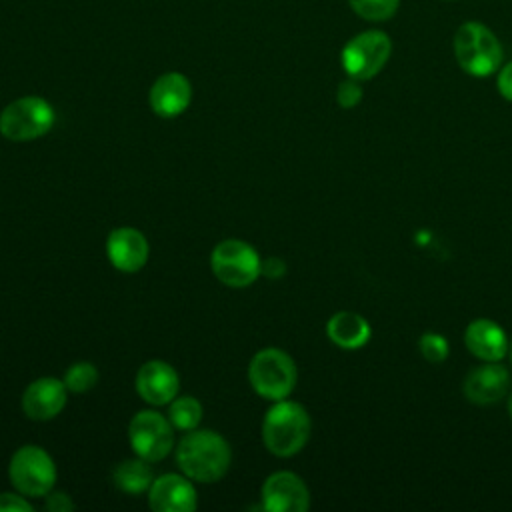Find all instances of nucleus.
I'll return each instance as SVG.
<instances>
[{"label": "nucleus", "mask_w": 512, "mask_h": 512, "mask_svg": "<svg viewBox=\"0 0 512 512\" xmlns=\"http://www.w3.org/2000/svg\"><path fill=\"white\" fill-rule=\"evenodd\" d=\"M228 442L214 430H188L176 446V464L190 480L210 484L230 468Z\"/></svg>", "instance_id": "nucleus-1"}, {"label": "nucleus", "mask_w": 512, "mask_h": 512, "mask_svg": "<svg viewBox=\"0 0 512 512\" xmlns=\"http://www.w3.org/2000/svg\"><path fill=\"white\" fill-rule=\"evenodd\" d=\"M312 422L306 408L292 400H276L262 422L264 446L280 458L298 454L310 438Z\"/></svg>", "instance_id": "nucleus-2"}, {"label": "nucleus", "mask_w": 512, "mask_h": 512, "mask_svg": "<svg viewBox=\"0 0 512 512\" xmlns=\"http://www.w3.org/2000/svg\"><path fill=\"white\" fill-rule=\"evenodd\" d=\"M452 46L460 70L474 78L492 76L502 66V44L496 34L482 22H462L454 34Z\"/></svg>", "instance_id": "nucleus-3"}, {"label": "nucleus", "mask_w": 512, "mask_h": 512, "mask_svg": "<svg viewBox=\"0 0 512 512\" xmlns=\"http://www.w3.org/2000/svg\"><path fill=\"white\" fill-rule=\"evenodd\" d=\"M298 370L292 356L280 348L258 350L248 366L254 392L266 400H284L296 386Z\"/></svg>", "instance_id": "nucleus-4"}, {"label": "nucleus", "mask_w": 512, "mask_h": 512, "mask_svg": "<svg viewBox=\"0 0 512 512\" xmlns=\"http://www.w3.org/2000/svg\"><path fill=\"white\" fill-rule=\"evenodd\" d=\"M54 108L40 96H24L0 112V134L12 142H28L44 136L54 126Z\"/></svg>", "instance_id": "nucleus-5"}, {"label": "nucleus", "mask_w": 512, "mask_h": 512, "mask_svg": "<svg viewBox=\"0 0 512 512\" xmlns=\"http://www.w3.org/2000/svg\"><path fill=\"white\" fill-rule=\"evenodd\" d=\"M8 476L12 486L30 498L46 496L56 484V464L52 456L36 446H20L8 464Z\"/></svg>", "instance_id": "nucleus-6"}, {"label": "nucleus", "mask_w": 512, "mask_h": 512, "mask_svg": "<svg viewBox=\"0 0 512 512\" xmlns=\"http://www.w3.org/2000/svg\"><path fill=\"white\" fill-rule=\"evenodd\" d=\"M210 268L222 284L230 288H246L262 274V260L248 242L226 238L214 246Z\"/></svg>", "instance_id": "nucleus-7"}, {"label": "nucleus", "mask_w": 512, "mask_h": 512, "mask_svg": "<svg viewBox=\"0 0 512 512\" xmlns=\"http://www.w3.org/2000/svg\"><path fill=\"white\" fill-rule=\"evenodd\" d=\"M392 54V40L384 30H364L350 38L342 48V68L350 78L370 80L388 62Z\"/></svg>", "instance_id": "nucleus-8"}, {"label": "nucleus", "mask_w": 512, "mask_h": 512, "mask_svg": "<svg viewBox=\"0 0 512 512\" xmlns=\"http://www.w3.org/2000/svg\"><path fill=\"white\" fill-rule=\"evenodd\" d=\"M130 446L136 456L148 462L164 460L174 444L172 422L156 410H140L128 424Z\"/></svg>", "instance_id": "nucleus-9"}, {"label": "nucleus", "mask_w": 512, "mask_h": 512, "mask_svg": "<svg viewBox=\"0 0 512 512\" xmlns=\"http://www.w3.org/2000/svg\"><path fill=\"white\" fill-rule=\"evenodd\" d=\"M310 506V492L304 480L288 470L270 474L262 484V508L270 512H304Z\"/></svg>", "instance_id": "nucleus-10"}, {"label": "nucleus", "mask_w": 512, "mask_h": 512, "mask_svg": "<svg viewBox=\"0 0 512 512\" xmlns=\"http://www.w3.org/2000/svg\"><path fill=\"white\" fill-rule=\"evenodd\" d=\"M68 388L64 380L42 376L32 380L22 392V410L30 420L46 422L56 418L66 406Z\"/></svg>", "instance_id": "nucleus-11"}, {"label": "nucleus", "mask_w": 512, "mask_h": 512, "mask_svg": "<svg viewBox=\"0 0 512 512\" xmlns=\"http://www.w3.org/2000/svg\"><path fill=\"white\" fill-rule=\"evenodd\" d=\"M148 506L156 512H192L198 498L186 474H162L148 488Z\"/></svg>", "instance_id": "nucleus-12"}, {"label": "nucleus", "mask_w": 512, "mask_h": 512, "mask_svg": "<svg viewBox=\"0 0 512 512\" xmlns=\"http://www.w3.org/2000/svg\"><path fill=\"white\" fill-rule=\"evenodd\" d=\"M106 254L110 264L126 274L138 272L150 254V246L146 236L130 226L114 228L106 240Z\"/></svg>", "instance_id": "nucleus-13"}, {"label": "nucleus", "mask_w": 512, "mask_h": 512, "mask_svg": "<svg viewBox=\"0 0 512 512\" xmlns=\"http://www.w3.org/2000/svg\"><path fill=\"white\" fill-rule=\"evenodd\" d=\"M180 378L164 360H148L136 374V392L152 406L170 404L178 396Z\"/></svg>", "instance_id": "nucleus-14"}, {"label": "nucleus", "mask_w": 512, "mask_h": 512, "mask_svg": "<svg viewBox=\"0 0 512 512\" xmlns=\"http://www.w3.org/2000/svg\"><path fill=\"white\" fill-rule=\"evenodd\" d=\"M510 388V374L502 364L486 362L476 366L464 378V396L478 406H490L500 402Z\"/></svg>", "instance_id": "nucleus-15"}, {"label": "nucleus", "mask_w": 512, "mask_h": 512, "mask_svg": "<svg viewBox=\"0 0 512 512\" xmlns=\"http://www.w3.org/2000/svg\"><path fill=\"white\" fill-rule=\"evenodd\" d=\"M192 98L190 82L180 72H166L162 74L150 88V106L162 118L180 116Z\"/></svg>", "instance_id": "nucleus-16"}, {"label": "nucleus", "mask_w": 512, "mask_h": 512, "mask_svg": "<svg viewBox=\"0 0 512 512\" xmlns=\"http://www.w3.org/2000/svg\"><path fill=\"white\" fill-rule=\"evenodd\" d=\"M464 344L472 356L484 362H498L508 352V338L502 326L488 318H476L466 326Z\"/></svg>", "instance_id": "nucleus-17"}, {"label": "nucleus", "mask_w": 512, "mask_h": 512, "mask_svg": "<svg viewBox=\"0 0 512 512\" xmlns=\"http://www.w3.org/2000/svg\"><path fill=\"white\" fill-rule=\"evenodd\" d=\"M328 338L344 348V350H356L362 348L370 340V324L356 312H336L328 324H326Z\"/></svg>", "instance_id": "nucleus-18"}, {"label": "nucleus", "mask_w": 512, "mask_h": 512, "mask_svg": "<svg viewBox=\"0 0 512 512\" xmlns=\"http://www.w3.org/2000/svg\"><path fill=\"white\" fill-rule=\"evenodd\" d=\"M114 484L118 490L126 492V494H140L144 490L150 488L152 484V468L150 462L144 458H130L120 462L114 468Z\"/></svg>", "instance_id": "nucleus-19"}, {"label": "nucleus", "mask_w": 512, "mask_h": 512, "mask_svg": "<svg viewBox=\"0 0 512 512\" xmlns=\"http://www.w3.org/2000/svg\"><path fill=\"white\" fill-rule=\"evenodd\" d=\"M168 420L178 430H194L202 420V404L194 396H176L168 406Z\"/></svg>", "instance_id": "nucleus-20"}, {"label": "nucleus", "mask_w": 512, "mask_h": 512, "mask_svg": "<svg viewBox=\"0 0 512 512\" xmlns=\"http://www.w3.org/2000/svg\"><path fill=\"white\" fill-rule=\"evenodd\" d=\"M348 4L354 14L370 22L390 20L400 8V0H348Z\"/></svg>", "instance_id": "nucleus-21"}, {"label": "nucleus", "mask_w": 512, "mask_h": 512, "mask_svg": "<svg viewBox=\"0 0 512 512\" xmlns=\"http://www.w3.org/2000/svg\"><path fill=\"white\" fill-rule=\"evenodd\" d=\"M96 382H98V370L92 362H76L64 374V384L68 392H76V394L88 392L96 386Z\"/></svg>", "instance_id": "nucleus-22"}, {"label": "nucleus", "mask_w": 512, "mask_h": 512, "mask_svg": "<svg viewBox=\"0 0 512 512\" xmlns=\"http://www.w3.org/2000/svg\"><path fill=\"white\" fill-rule=\"evenodd\" d=\"M418 348H420V354L432 364H438L448 356V342L438 332H424L418 340Z\"/></svg>", "instance_id": "nucleus-23"}, {"label": "nucleus", "mask_w": 512, "mask_h": 512, "mask_svg": "<svg viewBox=\"0 0 512 512\" xmlns=\"http://www.w3.org/2000/svg\"><path fill=\"white\" fill-rule=\"evenodd\" d=\"M336 100L342 108H354L362 100V86L356 78H346L336 88Z\"/></svg>", "instance_id": "nucleus-24"}, {"label": "nucleus", "mask_w": 512, "mask_h": 512, "mask_svg": "<svg viewBox=\"0 0 512 512\" xmlns=\"http://www.w3.org/2000/svg\"><path fill=\"white\" fill-rule=\"evenodd\" d=\"M0 512H32V504L24 498V494L2 492L0 494Z\"/></svg>", "instance_id": "nucleus-25"}, {"label": "nucleus", "mask_w": 512, "mask_h": 512, "mask_svg": "<svg viewBox=\"0 0 512 512\" xmlns=\"http://www.w3.org/2000/svg\"><path fill=\"white\" fill-rule=\"evenodd\" d=\"M46 508H48L50 512H66V510H72V508H74V502H72V498H70L66 492L52 488V490L46 494Z\"/></svg>", "instance_id": "nucleus-26"}, {"label": "nucleus", "mask_w": 512, "mask_h": 512, "mask_svg": "<svg viewBox=\"0 0 512 512\" xmlns=\"http://www.w3.org/2000/svg\"><path fill=\"white\" fill-rule=\"evenodd\" d=\"M496 86H498V92L502 94V98L508 100V102H512V62L504 64V66L498 70Z\"/></svg>", "instance_id": "nucleus-27"}, {"label": "nucleus", "mask_w": 512, "mask_h": 512, "mask_svg": "<svg viewBox=\"0 0 512 512\" xmlns=\"http://www.w3.org/2000/svg\"><path fill=\"white\" fill-rule=\"evenodd\" d=\"M284 270H286V266L280 258H266L262 262V274L268 278H280L284 274Z\"/></svg>", "instance_id": "nucleus-28"}, {"label": "nucleus", "mask_w": 512, "mask_h": 512, "mask_svg": "<svg viewBox=\"0 0 512 512\" xmlns=\"http://www.w3.org/2000/svg\"><path fill=\"white\" fill-rule=\"evenodd\" d=\"M508 414H510V420H512V392H510V398H508Z\"/></svg>", "instance_id": "nucleus-29"}, {"label": "nucleus", "mask_w": 512, "mask_h": 512, "mask_svg": "<svg viewBox=\"0 0 512 512\" xmlns=\"http://www.w3.org/2000/svg\"><path fill=\"white\" fill-rule=\"evenodd\" d=\"M508 352H510V360H512V342H510V346H508Z\"/></svg>", "instance_id": "nucleus-30"}]
</instances>
